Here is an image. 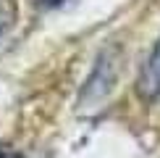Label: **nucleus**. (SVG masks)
<instances>
[{
	"mask_svg": "<svg viewBox=\"0 0 160 158\" xmlns=\"http://www.w3.org/2000/svg\"><path fill=\"white\" fill-rule=\"evenodd\" d=\"M39 5H42V8H55V5H63L66 0H37Z\"/></svg>",
	"mask_w": 160,
	"mask_h": 158,
	"instance_id": "20e7f679",
	"label": "nucleus"
},
{
	"mask_svg": "<svg viewBox=\"0 0 160 158\" xmlns=\"http://www.w3.org/2000/svg\"><path fill=\"white\" fill-rule=\"evenodd\" d=\"M0 158H26L21 150H16V148H11V145H3L0 142Z\"/></svg>",
	"mask_w": 160,
	"mask_h": 158,
	"instance_id": "f03ea898",
	"label": "nucleus"
},
{
	"mask_svg": "<svg viewBox=\"0 0 160 158\" xmlns=\"http://www.w3.org/2000/svg\"><path fill=\"white\" fill-rule=\"evenodd\" d=\"M137 92L142 100H158L160 97V40L155 42L147 63L137 76Z\"/></svg>",
	"mask_w": 160,
	"mask_h": 158,
	"instance_id": "f257e3e1",
	"label": "nucleus"
},
{
	"mask_svg": "<svg viewBox=\"0 0 160 158\" xmlns=\"http://www.w3.org/2000/svg\"><path fill=\"white\" fill-rule=\"evenodd\" d=\"M11 18H13V8H8V11H0V34L5 32V26L11 24Z\"/></svg>",
	"mask_w": 160,
	"mask_h": 158,
	"instance_id": "7ed1b4c3",
	"label": "nucleus"
}]
</instances>
